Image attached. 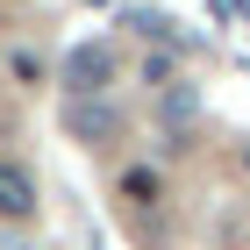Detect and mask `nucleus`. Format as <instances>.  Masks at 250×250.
Wrapping results in <instances>:
<instances>
[{
    "label": "nucleus",
    "instance_id": "1",
    "mask_svg": "<svg viewBox=\"0 0 250 250\" xmlns=\"http://www.w3.org/2000/svg\"><path fill=\"white\" fill-rule=\"evenodd\" d=\"M115 79V58H107V43H79L72 58H64V86L72 93H100Z\"/></svg>",
    "mask_w": 250,
    "mask_h": 250
},
{
    "label": "nucleus",
    "instance_id": "3",
    "mask_svg": "<svg viewBox=\"0 0 250 250\" xmlns=\"http://www.w3.org/2000/svg\"><path fill=\"white\" fill-rule=\"evenodd\" d=\"M72 129H79V136H107V129H115V115H93V107H72Z\"/></svg>",
    "mask_w": 250,
    "mask_h": 250
},
{
    "label": "nucleus",
    "instance_id": "2",
    "mask_svg": "<svg viewBox=\"0 0 250 250\" xmlns=\"http://www.w3.org/2000/svg\"><path fill=\"white\" fill-rule=\"evenodd\" d=\"M0 214H36V179L21 172V165H0Z\"/></svg>",
    "mask_w": 250,
    "mask_h": 250
}]
</instances>
